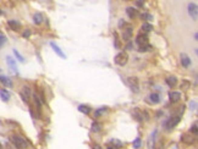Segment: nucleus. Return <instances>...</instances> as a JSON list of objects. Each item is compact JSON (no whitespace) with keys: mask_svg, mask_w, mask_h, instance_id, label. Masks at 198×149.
Listing matches in <instances>:
<instances>
[{"mask_svg":"<svg viewBox=\"0 0 198 149\" xmlns=\"http://www.w3.org/2000/svg\"><path fill=\"white\" fill-rule=\"evenodd\" d=\"M20 94H21V97H22V99L25 102H28L29 98H31V89H29V87L23 86L22 89H21V92H20Z\"/></svg>","mask_w":198,"mask_h":149,"instance_id":"nucleus-7","label":"nucleus"},{"mask_svg":"<svg viewBox=\"0 0 198 149\" xmlns=\"http://www.w3.org/2000/svg\"><path fill=\"white\" fill-rule=\"evenodd\" d=\"M191 86V83L188 82V81H182V83H181V88L183 87L185 89H188V87Z\"/></svg>","mask_w":198,"mask_h":149,"instance_id":"nucleus-35","label":"nucleus"},{"mask_svg":"<svg viewBox=\"0 0 198 149\" xmlns=\"http://www.w3.org/2000/svg\"><path fill=\"white\" fill-rule=\"evenodd\" d=\"M136 43L138 45H146V44H148V36L146 33H143V34L140 33L137 36V38H136Z\"/></svg>","mask_w":198,"mask_h":149,"instance_id":"nucleus-10","label":"nucleus"},{"mask_svg":"<svg viewBox=\"0 0 198 149\" xmlns=\"http://www.w3.org/2000/svg\"><path fill=\"white\" fill-rule=\"evenodd\" d=\"M0 149H3V145H2V143H0Z\"/></svg>","mask_w":198,"mask_h":149,"instance_id":"nucleus-42","label":"nucleus"},{"mask_svg":"<svg viewBox=\"0 0 198 149\" xmlns=\"http://www.w3.org/2000/svg\"><path fill=\"white\" fill-rule=\"evenodd\" d=\"M10 142L12 143V145H15V147L18 148V149H26V148L29 145V143H28L23 137L18 136V134H12V136H10Z\"/></svg>","mask_w":198,"mask_h":149,"instance_id":"nucleus-1","label":"nucleus"},{"mask_svg":"<svg viewBox=\"0 0 198 149\" xmlns=\"http://www.w3.org/2000/svg\"><path fill=\"white\" fill-rule=\"evenodd\" d=\"M6 63H8V65H9V67H10V70L14 72V73H17V66H16V63H15V60L11 57V56H6Z\"/></svg>","mask_w":198,"mask_h":149,"instance_id":"nucleus-11","label":"nucleus"},{"mask_svg":"<svg viewBox=\"0 0 198 149\" xmlns=\"http://www.w3.org/2000/svg\"><path fill=\"white\" fill-rule=\"evenodd\" d=\"M14 54L16 55V57H17V60H18V61L25 63V59H23V56H22V55H21V54H20V53H18L16 49H14Z\"/></svg>","mask_w":198,"mask_h":149,"instance_id":"nucleus-31","label":"nucleus"},{"mask_svg":"<svg viewBox=\"0 0 198 149\" xmlns=\"http://www.w3.org/2000/svg\"><path fill=\"white\" fill-rule=\"evenodd\" d=\"M126 14L130 18H135L137 16V10L132 6H128V8H126Z\"/></svg>","mask_w":198,"mask_h":149,"instance_id":"nucleus-15","label":"nucleus"},{"mask_svg":"<svg viewBox=\"0 0 198 149\" xmlns=\"http://www.w3.org/2000/svg\"><path fill=\"white\" fill-rule=\"evenodd\" d=\"M102 128L101 124H98V122H93L92 124V132H99Z\"/></svg>","mask_w":198,"mask_h":149,"instance_id":"nucleus-28","label":"nucleus"},{"mask_svg":"<svg viewBox=\"0 0 198 149\" xmlns=\"http://www.w3.org/2000/svg\"><path fill=\"white\" fill-rule=\"evenodd\" d=\"M180 121H181V117H180V116H173V117H170L169 120H168L167 122H165L167 130H168V131L173 130L174 127H176V126L180 124Z\"/></svg>","mask_w":198,"mask_h":149,"instance_id":"nucleus-4","label":"nucleus"},{"mask_svg":"<svg viewBox=\"0 0 198 149\" xmlns=\"http://www.w3.org/2000/svg\"><path fill=\"white\" fill-rule=\"evenodd\" d=\"M0 97H2V100L3 102H9L11 94H10V92L6 91V89H2V91H0Z\"/></svg>","mask_w":198,"mask_h":149,"instance_id":"nucleus-17","label":"nucleus"},{"mask_svg":"<svg viewBox=\"0 0 198 149\" xmlns=\"http://www.w3.org/2000/svg\"><path fill=\"white\" fill-rule=\"evenodd\" d=\"M78 111L82 112V114H84V115H89L91 111H92V109L89 106H87V105H80L78 106Z\"/></svg>","mask_w":198,"mask_h":149,"instance_id":"nucleus-25","label":"nucleus"},{"mask_svg":"<svg viewBox=\"0 0 198 149\" xmlns=\"http://www.w3.org/2000/svg\"><path fill=\"white\" fill-rule=\"evenodd\" d=\"M188 15L193 20H197V17H198V9H197V4L196 3H190L188 4Z\"/></svg>","mask_w":198,"mask_h":149,"instance_id":"nucleus-6","label":"nucleus"},{"mask_svg":"<svg viewBox=\"0 0 198 149\" xmlns=\"http://www.w3.org/2000/svg\"><path fill=\"white\" fill-rule=\"evenodd\" d=\"M197 132H198V128H197V122H194L193 125H192V127H191V133L192 134H197Z\"/></svg>","mask_w":198,"mask_h":149,"instance_id":"nucleus-34","label":"nucleus"},{"mask_svg":"<svg viewBox=\"0 0 198 149\" xmlns=\"http://www.w3.org/2000/svg\"><path fill=\"white\" fill-rule=\"evenodd\" d=\"M105 110H107V108H105V106H103V108H101V109L95 110V112H94V116H95V117H99V116H101V115H102V114H103Z\"/></svg>","mask_w":198,"mask_h":149,"instance_id":"nucleus-30","label":"nucleus"},{"mask_svg":"<svg viewBox=\"0 0 198 149\" xmlns=\"http://www.w3.org/2000/svg\"><path fill=\"white\" fill-rule=\"evenodd\" d=\"M109 147H114V149H119V148H122L124 147V143L119 139H111L109 143H108Z\"/></svg>","mask_w":198,"mask_h":149,"instance_id":"nucleus-13","label":"nucleus"},{"mask_svg":"<svg viewBox=\"0 0 198 149\" xmlns=\"http://www.w3.org/2000/svg\"><path fill=\"white\" fill-rule=\"evenodd\" d=\"M181 141H182V143H185L186 145H191V144L194 143V141H196V136L192 134V133H185V134H182Z\"/></svg>","mask_w":198,"mask_h":149,"instance_id":"nucleus-5","label":"nucleus"},{"mask_svg":"<svg viewBox=\"0 0 198 149\" xmlns=\"http://www.w3.org/2000/svg\"><path fill=\"white\" fill-rule=\"evenodd\" d=\"M119 26H120V27H122V26H126L125 21H124V20H120V22H119Z\"/></svg>","mask_w":198,"mask_h":149,"instance_id":"nucleus-38","label":"nucleus"},{"mask_svg":"<svg viewBox=\"0 0 198 149\" xmlns=\"http://www.w3.org/2000/svg\"><path fill=\"white\" fill-rule=\"evenodd\" d=\"M93 149H102V147H101V145H98V144H94Z\"/></svg>","mask_w":198,"mask_h":149,"instance_id":"nucleus-40","label":"nucleus"},{"mask_svg":"<svg viewBox=\"0 0 198 149\" xmlns=\"http://www.w3.org/2000/svg\"><path fill=\"white\" fill-rule=\"evenodd\" d=\"M114 61L116 65L119 66H125L128 61V55L126 51H120L119 54H116V56L114 57Z\"/></svg>","mask_w":198,"mask_h":149,"instance_id":"nucleus-2","label":"nucleus"},{"mask_svg":"<svg viewBox=\"0 0 198 149\" xmlns=\"http://www.w3.org/2000/svg\"><path fill=\"white\" fill-rule=\"evenodd\" d=\"M0 82H2L4 86H6V87H12V86H14L12 81H11L9 77L4 76V75H0Z\"/></svg>","mask_w":198,"mask_h":149,"instance_id":"nucleus-14","label":"nucleus"},{"mask_svg":"<svg viewBox=\"0 0 198 149\" xmlns=\"http://www.w3.org/2000/svg\"><path fill=\"white\" fill-rule=\"evenodd\" d=\"M157 133H158V131H157V130H154V131L152 132V134H150L149 139H148V147H149V149H153V147H154V139H155Z\"/></svg>","mask_w":198,"mask_h":149,"instance_id":"nucleus-19","label":"nucleus"},{"mask_svg":"<svg viewBox=\"0 0 198 149\" xmlns=\"http://www.w3.org/2000/svg\"><path fill=\"white\" fill-rule=\"evenodd\" d=\"M149 102H150L152 104H159V103H160V97H159V94L152 93V94L149 96Z\"/></svg>","mask_w":198,"mask_h":149,"instance_id":"nucleus-21","label":"nucleus"},{"mask_svg":"<svg viewBox=\"0 0 198 149\" xmlns=\"http://www.w3.org/2000/svg\"><path fill=\"white\" fill-rule=\"evenodd\" d=\"M0 15H3V12H2V11H0Z\"/></svg>","mask_w":198,"mask_h":149,"instance_id":"nucleus-44","label":"nucleus"},{"mask_svg":"<svg viewBox=\"0 0 198 149\" xmlns=\"http://www.w3.org/2000/svg\"><path fill=\"white\" fill-rule=\"evenodd\" d=\"M140 16H141L142 20H146V21H152L153 20V16L150 14H148V12H142Z\"/></svg>","mask_w":198,"mask_h":149,"instance_id":"nucleus-26","label":"nucleus"},{"mask_svg":"<svg viewBox=\"0 0 198 149\" xmlns=\"http://www.w3.org/2000/svg\"><path fill=\"white\" fill-rule=\"evenodd\" d=\"M132 33H134V29H132L131 26H127L126 28H124V32H122V39L124 40H130L132 38Z\"/></svg>","mask_w":198,"mask_h":149,"instance_id":"nucleus-8","label":"nucleus"},{"mask_svg":"<svg viewBox=\"0 0 198 149\" xmlns=\"http://www.w3.org/2000/svg\"><path fill=\"white\" fill-rule=\"evenodd\" d=\"M5 43H6V37H5V34L0 32V47H3Z\"/></svg>","mask_w":198,"mask_h":149,"instance_id":"nucleus-32","label":"nucleus"},{"mask_svg":"<svg viewBox=\"0 0 198 149\" xmlns=\"http://www.w3.org/2000/svg\"><path fill=\"white\" fill-rule=\"evenodd\" d=\"M33 22H35L36 24H41L43 22V15L39 14V12L35 14V15H33Z\"/></svg>","mask_w":198,"mask_h":149,"instance_id":"nucleus-23","label":"nucleus"},{"mask_svg":"<svg viewBox=\"0 0 198 149\" xmlns=\"http://www.w3.org/2000/svg\"><path fill=\"white\" fill-rule=\"evenodd\" d=\"M8 149H18V148H16V147L12 145V144H9V145H8Z\"/></svg>","mask_w":198,"mask_h":149,"instance_id":"nucleus-39","label":"nucleus"},{"mask_svg":"<svg viewBox=\"0 0 198 149\" xmlns=\"http://www.w3.org/2000/svg\"><path fill=\"white\" fill-rule=\"evenodd\" d=\"M50 45H51V48L54 49V51H55V53H56L59 56H61L62 59H65V54L61 51V49H60V48H59V47H58V45H56L54 42H51V43H50Z\"/></svg>","mask_w":198,"mask_h":149,"instance_id":"nucleus-22","label":"nucleus"},{"mask_svg":"<svg viewBox=\"0 0 198 149\" xmlns=\"http://www.w3.org/2000/svg\"><path fill=\"white\" fill-rule=\"evenodd\" d=\"M134 117L137 121H143V111H141L140 109H135L134 110Z\"/></svg>","mask_w":198,"mask_h":149,"instance_id":"nucleus-20","label":"nucleus"},{"mask_svg":"<svg viewBox=\"0 0 198 149\" xmlns=\"http://www.w3.org/2000/svg\"><path fill=\"white\" fill-rule=\"evenodd\" d=\"M22 36H23V38H28V37L31 36V31H29V29H27V31H25V32H23V34H22Z\"/></svg>","mask_w":198,"mask_h":149,"instance_id":"nucleus-36","label":"nucleus"},{"mask_svg":"<svg viewBox=\"0 0 198 149\" xmlns=\"http://www.w3.org/2000/svg\"><path fill=\"white\" fill-rule=\"evenodd\" d=\"M132 145H134L135 149H140L141 145H142V141H141V138H136L134 142H132Z\"/></svg>","mask_w":198,"mask_h":149,"instance_id":"nucleus-27","label":"nucleus"},{"mask_svg":"<svg viewBox=\"0 0 198 149\" xmlns=\"http://www.w3.org/2000/svg\"><path fill=\"white\" fill-rule=\"evenodd\" d=\"M180 60H181V64H182L183 67H190L191 64H192L191 59H190V56L187 54H181L180 55Z\"/></svg>","mask_w":198,"mask_h":149,"instance_id":"nucleus-9","label":"nucleus"},{"mask_svg":"<svg viewBox=\"0 0 198 149\" xmlns=\"http://www.w3.org/2000/svg\"><path fill=\"white\" fill-rule=\"evenodd\" d=\"M108 149H114V148L113 147H108Z\"/></svg>","mask_w":198,"mask_h":149,"instance_id":"nucleus-43","label":"nucleus"},{"mask_svg":"<svg viewBox=\"0 0 198 149\" xmlns=\"http://www.w3.org/2000/svg\"><path fill=\"white\" fill-rule=\"evenodd\" d=\"M152 49V47L149 45V44H146V45H140L138 47V51H148V50H150Z\"/></svg>","mask_w":198,"mask_h":149,"instance_id":"nucleus-29","label":"nucleus"},{"mask_svg":"<svg viewBox=\"0 0 198 149\" xmlns=\"http://www.w3.org/2000/svg\"><path fill=\"white\" fill-rule=\"evenodd\" d=\"M142 31L144 32V33H148V32H152L153 31V26L149 23V22H144L143 24H142Z\"/></svg>","mask_w":198,"mask_h":149,"instance_id":"nucleus-24","label":"nucleus"},{"mask_svg":"<svg viewBox=\"0 0 198 149\" xmlns=\"http://www.w3.org/2000/svg\"><path fill=\"white\" fill-rule=\"evenodd\" d=\"M169 98H170V102L171 103H179L180 99H181V93L180 92H170L169 93Z\"/></svg>","mask_w":198,"mask_h":149,"instance_id":"nucleus-12","label":"nucleus"},{"mask_svg":"<svg viewBox=\"0 0 198 149\" xmlns=\"http://www.w3.org/2000/svg\"><path fill=\"white\" fill-rule=\"evenodd\" d=\"M136 6H138V8H143V6H144V3H143V2H136Z\"/></svg>","mask_w":198,"mask_h":149,"instance_id":"nucleus-37","label":"nucleus"},{"mask_svg":"<svg viewBox=\"0 0 198 149\" xmlns=\"http://www.w3.org/2000/svg\"><path fill=\"white\" fill-rule=\"evenodd\" d=\"M190 109L191 110H197V100H191L190 102Z\"/></svg>","mask_w":198,"mask_h":149,"instance_id":"nucleus-33","label":"nucleus"},{"mask_svg":"<svg viewBox=\"0 0 198 149\" xmlns=\"http://www.w3.org/2000/svg\"><path fill=\"white\" fill-rule=\"evenodd\" d=\"M165 82H167V84L169 87H175L177 84V78L175 76H170V77H167V79H165Z\"/></svg>","mask_w":198,"mask_h":149,"instance_id":"nucleus-18","label":"nucleus"},{"mask_svg":"<svg viewBox=\"0 0 198 149\" xmlns=\"http://www.w3.org/2000/svg\"><path fill=\"white\" fill-rule=\"evenodd\" d=\"M126 82H127L128 87H130L135 93H138V92H140V82H138V78H137V77L131 76V77L127 78Z\"/></svg>","mask_w":198,"mask_h":149,"instance_id":"nucleus-3","label":"nucleus"},{"mask_svg":"<svg viewBox=\"0 0 198 149\" xmlns=\"http://www.w3.org/2000/svg\"><path fill=\"white\" fill-rule=\"evenodd\" d=\"M8 24H9V27L12 29V31H18V29L21 28V24H20V22H17V21H14V20H10V21H8Z\"/></svg>","mask_w":198,"mask_h":149,"instance_id":"nucleus-16","label":"nucleus"},{"mask_svg":"<svg viewBox=\"0 0 198 149\" xmlns=\"http://www.w3.org/2000/svg\"><path fill=\"white\" fill-rule=\"evenodd\" d=\"M127 49H132V44H131V43L127 44Z\"/></svg>","mask_w":198,"mask_h":149,"instance_id":"nucleus-41","label":"nucleus"}]
</instances>
